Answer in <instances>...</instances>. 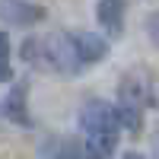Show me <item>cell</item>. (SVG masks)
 Listing matches in <instances>:
<instances>
[{
  "label": "cell",
  "instance_id": "6da1fadb",
  "mask_svg": "<svg viewBox=\"0 0 159 159\" xmlns=\"http://www.w3.org/2000/svg\"><path fill=\"white\" fill-rule=\"evenodd\" d=\"M121 115L118 105L105 102V99H89L80 108V130L89 143V150L99 159H108L118 147V134H121Z\"/></svg>",
  "mask_w": 159,
  "mask_h": 159
},
{
  "label": "cell",
  "instance_id": "7a4b0ae2",
  "mask_svg": "<svg viewBox=\"0 0 159 159\" xmlns=\"http://www.w3.org/2000/svg\"><path fill=\"white\" fill-rule=\"evenodd\" d=\"M150 105V86L147 80L137 73H127L118 86V115H121V124L130 134H140L143 130V111Z\"/></svg>",
  "mask_w": 159,
  "mask_h": 159
},
{
  "label": "cell",
  "instance_id": "3957f363",
  "mask_svg": "<svg viewBox=\"0 0 159 159\" xmlns=\"http://www.w3.org/2000/svg\"><path fill=\"white\" fill-rule=\"evenodd\" d=\"M45 64L64 76L83 73L86 64H83V54H80V45H76V32H57V35L45 38Z\"/></svg>",
  "mask_w": 159,
  "mask_h": 159
},
{
  "label": "cell",
  "instance_id": "277c9868",
  "mask_svg": "<svg viewBox=\"0 0 159 159\" xmlns=\"http://www.w3.org/2000/svg\"><path fill=\"white\" fill-rule=\"evenodd\" d=\"M45 19V7L32 3V0H0V22L13 25V29H25Z\"/></svg>",
  "mask_w": 159,
  "mask_h": 159
},
{
  "label": "cell",
  "instance_id": "5b68a950",
  "mask_svg": "<svg viewBox=\"0 0 159 159\" xmlns=\"http://www.w3.org/2000/svg\"><path fill=\"white\" fill-rule=\"evenodd\" d=\"M124 13H127V0H99L96 3V19H99L102 32L108 38H121V32H124Z\"/></svg>",
  "mask_w": 159,
  "mask_h": 159
},
{
  "label": "cell",
  "instance_id": "8992f818",
  "mask_svg": "<svg viewBox=\"0 0 159 159\" xmlns=\"http://www.w3.org/2000/svg\"><path fill=\"white\" fill-rule=\"evenodd\" d=\"M3 115L7 121L19 124V127H32V115H29V92H25V83H16L7 99H3Z\"/></svg>",
  "mask_w": 159,
  "mask_h": 159
},
{
  "label": "cell",
  "instance_id": "52a82bcc",
  "mask_svg": "<svg viewBox=\"0 0 159 159\" xmlns=\"http://www.w3.org/2000/svg\"><path fill=\"white\" fill-rule=\"evenodd\" d=\"M76 45H80V54H83V64H99L108 51V42L96 32H76Z\"/></svg>",
  "mask_w": 159,
  "mask_h": 159
},
{
  "label": "cell",
  "instance_id": "ba28073f",
  "mask_svg": "<svg viewBox=\"0 0 159 159\" xmlns=\"http://www.w3.org/2000/svg\"><path fill=\"white\" fill-rule=\"evenodd\" d=\"M13 80V48H10V35L0 32V83Z\"/></svg>",
  "mask_w": 159,
  "mask_h": 159
},
{
  "label": "cell",
  "instance_id": "9c48e42d",
  "mask_svg": "<svg viewBox=\"0 0 159 159\" xmlns=\"http://www.w3.org/2000/svg\"><path fill=\"white\" fill-rule=\"evenodd\" d=\"M143 29H147L150 45H153V48H159V13H150L147 22H143Z\"/></svg>",
  "mask_w": 159,
  "mask_h": 159
},
{
  "label": "cell",
  "instance_id": "30bf717a",
  "mask_svg": "<svg viewBox=\"0 0 159 159\" xmlns=\"http://www.w3.org/2000/svg\"><path fill=\"white\" fill-rule=\"evenodd\" d=\"M121 159H147V156H140V153H127V156H121Z\"/></svg>",
  "mask_w": 159,
  "mask_h": 159
}]
</instances>
